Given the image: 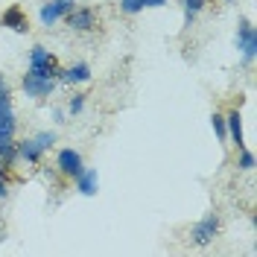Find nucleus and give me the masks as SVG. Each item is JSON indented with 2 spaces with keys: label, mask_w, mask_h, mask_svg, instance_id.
<instances>
[{
  "label": "nucleus",
  "mask_w": 257,
  "mask_h": 257,
  "mask_svg": "<svg viewBox=\"0 0 257 257\" xmlns=\"http://www.w3.org/2000/svg\"><path fill=\"white\" fill-rule=\"evenodd\" d=\"M0 164L9 167V170L18 164V144L15 141H0Z\"/></svg>",
  "instance_id": "14"
},
{
  "label": "nucleus",
  "mask_w": 257,
  "mask_h": 257,
  "mask_svg": "<svg viewBox=\"0 0 257 257\" xmlns=\"http://www.w3.org/2000/svg\"><path fill=\"white\" fill-rule=\"evenodd\" d=\"M0 27H6V30H12V32H27L30 30L27 12H24L21 6H9V9L0 15Z\"/></svg>",
  "instance_id": "10"
},
{
  "label": "nucleus",
  "mask_w": 257,
  "mask_h": 257,
  "mask_svg": "<svg viewBox=\"0 0 257 257\" xmlns=\"http://www.w3.org/2000/svg\"><path fill=\"white\" fill-rule=\"evenodd\" d=\"M144 9H158V6H167V0H141Z\"/></svg>",
  "instance_id": "22"
},
{
  "label": "nucleus",
  "mask_w": 257,
  "mask_h": 257,
  "mask_svg": "<svg viewBox=\"0 0 257 257\" xmlns=\"http://www.w3.org/2000/svg\"><path fill=\"white\" fill-rule=\"evenodd\" d=\"M41 158H44V149L35 144V138L18 141V161H27V164H38Z\"/></svg>",
  "instance_id": "13"
},
{
  "label": "nucleus",
  "mask_w": 257,
  "mask_h": 257,
  "mask_svg": "<svg viewBox=\"0 0 257 257\" xmlns=\"http://www.w3.org/2000/svg\"><path fill=\"white\" fill-rule=\"evenodd\" d=\"M0 94H12V88H9V82H6L3 73H0Z\"/></svg>",
  "instance_id": "23"
},
{
  "label": "nucleus",
  "mask_w": 257,
  "mask_h": 257,
  "mask_svg": "<svg viewBox=\"0 0 257 257\" xmlns=\"http://www.w3.org/2000/svg\"><path fill=\"white\" fill-rule=\"evenodd\" d=\"M82 167H85V161H82V155L76 149H62L56 155V173L64 178H70V181L82 173Z\"/></svg>",
  "instance_id": "7"
},
{
  "label": "nucleus",
  "mask_w": 257,
  "mask_h": 257,
  "mask_svg": "<svg viewBox=\"0 0 257 257\" xmlns=\"http://www.w3.org/2000/svg\"><path fill=\"white\" fill-rule=\"evenodd\" d=\"M59 82H64V85H82V82H91V64L88 62H76V64H70V67H62Z\"/></svg>",
  "instance_id": "11"
},
{
  "label": "nucleus",
  "mask_w": 257,
  "mask_h": 257,
  "mask_svg": "<svg viewBox=\"0 0 257 257\" xmlns=\"http://www.w3.org/2000/svg\"><path fill=\"white\" fill-rule=\"evenodd\" d=\"M21 88H24V94L32 96V99H44V96H53V91H56V79L38 76V73H24Z\"/></svg>",
  "instance_id": "3"
},
{
  "label": "nucleus",
  "mask_w": 257,
  "mask_h": 257,
  "mask_svg": "<svg viewBox=\"0 0 257 257\" xmlns=\"http://www.w3.org/2000/svg\"><path fill=\"white\" fill-rule=\"evenodd\" d=\"M237 50H242V59L245 62H254L257 56V32L251 27L248 18H242L240 27H237Z\"/></svg>",
  "instance_id": "5"
},
{
  "label": "nucleus",
  "mask_w": 257,
  "mask_h": 257,
  "mask_svg": "<svg viewBox=\"0 0 257 257\" xmlns=\"http://www.w3.org/2000/svg\"><path fill=\"white\" fill-rule=\"evenodd\" d=\"M120 9H123L126 15H138V12H144L141 0H120Z\"/></svg>",
  "instance_id": "20"
},
{
  "label": "nucleus",
  "mask_w": 257,
  "mask_h": 257,
  "mask_svg": "<svg viewBox=\"0 0 257 257\" xmlns=\"http://www.w3.org/2000/svg\"><path fill=\"white\" fill-rule=\"evenodd\" d=\"M15 105H12V94H0V141H15Z\"/></svg>",
  "instance_id": "4"
},
{
  "label": "nucleus",
  "mask_w": 257,
  "mask_h": 257,
  "mask_svg": "<svg viewBox=\"0 0 257 257\" xmlns=\"http://www.w3.org/2000/svg\"><path fill=\"white\" fill-rule=\"evenodd\" d=\"M73 6H76L73 0H47V3L38 9V21H41L44 27H53V24H56V21H62Z\"/></svg>",
  "instance_id": "8"
},
{
  "label": "nucleus",
  "mask_w": 257,
  "mask_h": 257,
  "mask_svg": "<svg viewBox=\"0 0 257 257\" xmlns=\"http://www.w3.org/2000/svg\"><path fill=\"white\" fill-rule=\"evenodd\" d=\"M62 21L73 32H91L96 27V12H94V9H88V6H73Z\"/></svg>",
  "instance_id": "6"
},
{
  "label": "nucleus",
  "mask_w": 257,
  "mask_h": 257,
  "mask_svg": "<svg viewBox=\"0 0 257 257\" xmlns=\"http://www.w3.org/2000/svg\"><path fill=\"white\" fill-rule=\"evenodd\" d=\"M53 120H56V123H64V111H62V108H56V111H53Z\"/></svg>",
  "instance_id": "24"
},
{
  "label": "nucleus",
  "mask_w": 257,
  "mask_h": 257,
  "mask_svg": "<svg viewBox=\"0 0 257 257\" xmlns=\"http://www.w3.org/2000/svg\"><path fill=\"white\" fill-rule=\"evenodd\" d=\"M205 3H213V0H205Z\"/></svg>",
  "instance_id": "25"
},
{
  "label": "nucleus",
  "mask_w": 257,
  "mask_h": 257,
  "mask_svg": "<svg viewBox=\"0 0 257 257\" xmlns=\"http://www.w3.org/2000/svg\"><path fill=\"white\" fill-rule=\"evenodd\" d=\"M216 234H219V213H213V210H210V213H205L199 222L193 225L190 240L196 242V245H202V248H205V245H210V242H213V237H216Z\"/></svg>",
  "instance_id": "2"
},
{
  "label": "nucleus",
  "mask_w": 257,
  "mask_h": 257,
  "mask_svg": "<svg viewBox=\"0 0 257 257\" xmlns=\"http://www.w3.org/2000/svg\"><path fill=\"white\" fill-rule=\"evenodd\" d=\"M181 6H184V27H193L196 15H199L208 3H205V0H181Z\"/></svg>",
  "instance_id": "15"
},
{
  "label": "nucleus",
  "mask_w": 257,
  "mask_h": 257,
  "mask_svg": "<svg viewBox=\"0 0 257 257\" xmlns=\"http://www.w3.org/2000/svg\"><path fill=\"white\" fill-rule=\"evenodd\" d=\"M225 132H228V141L237 146V149H242V146H245V138H242V117H240V111H237V108L225 114Z\"/></svg>",
  "instance_id": "12"
},
{
  "label": "nucleus",
  "mask_w": 257,
  "mask_h": 257,
  "mask_svg": "<svg viewBox=\"0 0 257 257\" xmlns=\"http://www.w3.org/2000/svg\"><path fill=\"white\" fill-rule=\"evenodd\" d=\"M30 73H38V76H47V79L59 82V76H62V64H59V59H56L50 50H44L41 44H38V47L30 50Z\"/></svg>",
  "instance_id": "1"
},
{
  "label": "nucleus",
  "mask_w": 257,
  "mask_h": 257,
  "mask_svg": "<svg viewBox=\"0 0 257 257\" xmlns=\"http://www.w3.org/2000/svg\"><path fill=\"white\" fill-rule=\"evenodd\" d=\"M237 167H240V170H245V173H251V170H254V152H248V149L242 146V149H240V158H237Z\"/></svg>",
  "instance_id": "17"
},
{
  "label": "nucleus",
  "mask_w": 257,
  "mask_h": 257,
  "mask_svg": "<svg viewBox=\"0 0 257 257\" xmlns=\"http://www.w3.org/2000/svg\"><path fill=\"white\" fill-rule=\"evenodd\" d=\"M210 126H213V132H216V138L225 144V141H228V132H225V114L213 111V117H210Z\"/></svg>",
  "instance_id": "16"
},
{
  "label": "nucleus",
  "mask_w": 257,
  "mask_h": 257,
  "mask_svg": "<svg viewBox=\"0 0 257 257\" xmlns=\"http://www.w3.org/2000/svg\"><path fill=\"white\" fill-rule=\"evenodd\" d=\"M225 3H231V0H225Z\"/></svg>",
  "instance_id": "26"
},
{
  "label": "nucleus",
  "mask_w": 257,
  "mask_h": 257,
  "mask_svg": "<svg viewBox=\"0 0 257 257\" xmlns=\"http://www.w3.org/2000/svg\"><path fill=\"white\" fill-rule=\"evenodd\" d=\"M6 196H9V167L0 164V199H6Z\"/></svg>",
  "instance_id": "21"
},
{
  "label": "nucleus",
  "mask_w": 257,
  "mask_h": 257,
  "mask_svg": "<svg viewBox=\"0 0 257 257\" xmlns=\"http://www.w3.org/2000/svg\"><path fill=\"white\" fill-rule=\"evenodd\" d=\"M35 144L41 146L44 152L53 149V146H56V132H38V135H35Z\"/></svg>",
  "instance_id": "19"
},
{
  "label": "nucleus",
  "mask_w": 257,
  "mask_h": 257,
  "mask_svg": "<svg viewBox=\"0 0 257 257\" xmlns=\"http://www.w3.org/2000/svg\"><path fill=\"white\" fill-rule=\"evenodd\" d=\"M73 184H76L79 196H96V190H99V173L94 167H82V173L73 178Z\"/></svg>",
  "instance_id": "9"
},
{
  "label": "nucleus",
  "mask_w": 257,
  "mask_h": 257,
  "mask_svg": "<svg viewBox=\"0 0 257 257\" xmlns=\"http://www.w3.org/2000/svg\"><path fill=\"white\" fill-rule=\"evenodd\" d=\"M82 111H85V94H73L70 102H67V114L76 117V114H82Z\"/></svg>",
  "instance_id": "18"
}]
</instances>
